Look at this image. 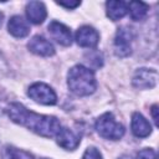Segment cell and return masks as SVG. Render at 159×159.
I'll return each mask as SVG.
<instances>
[{"label": "cell", "instance_id": "6da1fadb", "mask_svg": "<svg viewBox=\"0 0 159 159\" xmlns=\"http://www.w3.org/2000/svg\"><path fill=\"white\" fill-rule=\"evenodd\" d=\"M6 111L12 122L26 127L27 129H31L42 137H55L61 129V124L55 117L31 112L20 103H10Z\"/></svg>", "mask_w": 159, "mask_h": 159}, {"label": "cell", "instance_id": "ffe728a7", "mask_svg": "<svg viewBox=\"0 0 159 159\" xmlns=\"http://www.w3.org/2000/svg\"><path fill=\"white\" fill-rule=\"evenodd\" d=\"M57 4L60 5V6H63V7H66V9H75V7H77L81 2L80 1H70V2H65V1H57Z\"/></svg>", "mask_w": 159, "mask_h": 159}, {"label": "cell", "instance_id": "277c9868", "mask_svg": "<svg viewBox=\"0 0 159 159\" xmlns=\"http://www.w3.org/2000/svg\"><path fill=\"white\" fill-rule=\"evenodd\" d=\"M27 94L30 98H32L35 102L45 104V106H52L57 102V97L55 91L42 82H36L30 86Z\"/></svg>", "mask_w": 159, "mask_h": 159}, {"label": "cell", "instance_id": "7c38bea8", "mask_svg": "<svg viewBox=\"0 0 159 159\" xmlns=\"http://www.w3.org/2000/svg\"><path fill=\"white\" fill-rule=\"evenodd\" d=\"M57 137V143L60 147L67 150H73L78 147L80 144V137L76 135L71 129L68 128H61L58 133L56 134Z\"/></svg>", "mask_w": 159, "mask_h": 159}, {"label": "cell", "instance_id": "5b68a950", "mask_svg": "<svg viewBox=\"0 0 159 159\" xmlns=\"http://www.w3.org/2000/svg\"><path fill=\"white\" fill-rule=\"evenodd\" d=\"M132 31L127 27H122L117 31L114 39V52L118 57H127L132 52Z\"/></svg>", "mask_w": 159, "mask_h": 159}, {"label": "cell", "instance_id": "30bf717a", "mask_svg": "<svg viewBox=\"0 0 159 159\" xmlns=\"http://www.w3.org/2000/svg\"><path fill=\"white\" fill-rule=\"evenodd\" d=\"M46 7L41 1H30L26 5V16L32 24H42L46 19Z\"/></svg>", "mask_w": 159, "mask_h": 159}, {"label": "cell", "instance_id": "603a6c76", "mask_svg": "<svg viewBox=\"0 0 159 159\" xmlns=\"http://www.w3.org/2000/svg\"><path fill=\"white\" fill-rule=\"evenodd\" d=\"M1 24H2V14L0 12V26H1Z\"/></svg>", "mask_w": 159, "mask_h": 159}, {"label": "cell", "instance_id": "52a82bcc", "mask_svg": "<svg viewBox=\"0 0 159 159\" xmlns=\"http://www.w3.org/2000/svg\"><path fill=\"white\" fill-rule=\"evenodd\" d=\"M48 34L50 36L60 45L62 46H70L72 43V35H71V30L65 26L63 24L58 22V21H52L48 25Z\"/></svg>", "mask_w": 159, "mask_h": 159}, {"label": "cell", "instance_id": "4fadbf2b", "mask_svg": "<svg viewBox=\"0 0 159 159\" xmlns=\"http://www.w3.org/2000/svg\"><path fill=\"white\" fill-rule=\"evenodd\" d=\"M132 132L135 137L144 138L152 133V125L140 113L135 112L132 116Z\"/></svg>", "mask_w": 159, "mask_h": 159}, {"label": "cell", "instance_id": "d6986e66", "mask_svg": "<svg viewBox=\"0 0 159 159\" xmlns=\"http://www.w3.org/2000/svg\"><path fill=\"white\" fill-rule=\"evenodd\" d=\"M87 57L91 58V60H87V61L91 62V63H94V67H99V66H102V63H103L102 56H101L99 52H92V53H89V56L87 55Z\"/></svg>", "mask_w": 159, "mask_h": 159}, {"label": "cell", "instance_id": "5bb4252c", "mask_svg": "<svg viewBox=\"0 0 159 159\" xmlns=\"http://www.w3.org/2000/svg\"><path fill=\"white\" fill-rule=\"evenodd\" d=\"M106 9H107V16L111 20L117 21L128 12V4L124 1H107Z\"/></svg>", "mask_w": 159, "mask_h": 159}, {"label": "cell", "instance_id": "ac0fdd59", "mask_svg": "<svg viewBox=\"0 0 159 159\" xmlns=\"http://www.w3.org/2000/svg\"><path fill=\"white\" fill-rule=\"evenodd\" d=\"M138 159H157V153L150 148H145L138 153Z\"/></svg>", "mask_w": 159, "mask_h": 159}, {"label": "cell", "instance_id": "9a60e30c", "mask_svg": "<svg viewBox=\"0 0 159 159\" xmlns=\"http://www.w3.org/2000/svg\"><path fill=\"white\" fill-rule=\"evenodd\" d=\"M128 11L130 12V17L134 20V21H140L143 20L147 14H148V5L145 2H142V1H130L128 4Z\"/></svg>", "mask_w": 159, "mask_h": 159}, {"label": "cell", "instance_id": "8992f818", "mask_svg": "<svg viewBox=\"0 0 159 159\" xmlns=\"http://www.w3.org/2000/svg\"><path fill=\"white\" fill-rule=\"evenodd\" d=\"M158 72L152 68H139L133 76V86L140 89L153 88L157 84Z\"/></svg>", "mask_w": 159, "mask_h": 159}, {"label": "cell", "instance_id": "44dd1931", "mask_svg": "<svg viewBox=\"0 0 159 159\" xmlns=\"http://www.w3.org/2000/svg\"><path fill=\"white\" fill-rule=\"evenodd\" d=\"M150 112H152V116H153V119H154V122H155V124L158 123V106L157 104H154L153 107H152V109H150Z\"/></svg>", "mask_w": 159, "mask_h": 159}, {"label": "cell", "instance_id": "3957f363", "mask_svg": "<svg viewBox=\"0 0 159 159\" xmlns=\"http://www.w3.org/2000/svg\"><path fill=\"white\" fill-rule=\"evenodd\" d=\"M96 130L101 137L111 140H118L124 134V127L116 120L112 113H104L97 119Z\"/></svg>", "mask_w": 159, "mask_h": 159}, {"label": "cell", "instance_id": "7a4b0ae2", "mask_svg": "<svg viewBox=\"0 0 159 159\" xmlns=\"http://www.w3.org/2000/svg\"><path fill=\"white\" fill-rule=\"evenodd\" d=\"M67 78L68 88L77 96H89L96 91V78L93 72L88 67H84L82 65L73 66L68 71Z\"/></svg>", "mask_w": 159, "mask_h": 159}, {"label": "cell", "instance_id": "2e32d148", "mask_svg": "<svg viewBox=\"0 0 159 159\" xmlns=\"http://www.w3.org/2000/svg\"><path fill=\"white\" fill-rule=\"evenodd\" d=\"M4 159H31L26 153L16 150L14 148H9L4 153Z\"/></svg>", "mask_w": 159, "mask_h": 159}, {"label": "cell", "instance_id": "7402d4cb", "mask_svg": "<svg viewBox=\"0 0 159 159\" xmlns=\"http://www.w3.org/2000/svg\"><path fill=\"white\" fill-rule=\"evenodd\" d=\"M118 159H133L130 155H127V154H124V155H122V157H119Z\"/></svg>", "mask_w": 159, "mask_h": 159}, {"label": "cell", "instance_id": "ba28073f", "mask_svg": "<svg viewBox=\"0 0 159 159\" xmlns=\"http://www.w3.org/2000/svg\"><path fill=\"white\" fill-rule=\"evenodd\" d=\"M99 41L98 32L91 26H82L76 32V42L82 47H94Z\"/></svg>", "mask_w": 159, "mask_h": 159}, {"label": "cell", "instance_id": "9c48e42d", "mask_svg": "<svg viewBox=\"0 0 159 159\" xmlns=\"http://www.w3.org/2000/svg\"><path fill=\"white\" fill-rule=\"evenodd\" d=\"M27 47L31 52H34L39 56H52L55 53V48H53L52 43L40 35L34 36L30 40V42L27 43Z\"/></svg>", "mask_w": 159, "mask_h": 159}, {"label": "cell", "instance_id": "8fae6325", "mask_svg": "<svg viewBox=\"0 0 159 159\" xmlns=\"http://www.w3.org/2000/svg\"><path fill=\"white\" fill-rule=\"evenodd\" d=\"M7 29H9V32L14 37H17V39H22V37L27 36L30 32V26H29L27 21L19 15H15L9 20Z\"/></svg>", "mask_w": 159, "mask_h": 159}, {"label": "cell", "instance_id": "e0dca14e", "mask_svg": "<svg viewBox=\"0 0 159 159\" xmlns=\"http://www.w3.org/2000/svg\"><path fill=\"white\" fill-rule=\"evenodd\" d=\"M83 159H102V155L97 150V148L89 147V148L86 149V152L83 154Z\"/></svg>", "mask_w": 159, "mask_h": 159}]
</instances>
